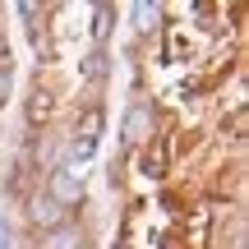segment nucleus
<instances>
[{"instance_id": "1", "label": "nucleus", "mask_w": 249, "mask_h": 249, "mask_svg": "<svg viewBox=\"0 0 249 249\" xmlns=\"http://www.w3.org/2000/svg\"><path fill=\"white\" fill-rule=\"evenodd\" d=\"M152 129H157V111H152V102H129V111H124V143L129 148H143V143L152 139Z\"/></svg>"}, {"instance_id": "2", "label": "nucleus", "mask_w": 249, "mask_h": 249, "mask_svg": "<svg viewBox=\"0 0 249 249\" xmlns=\"http://www.w3.org/2000/svg\"><path fill=\"white\" fill-rule=\"evenodd\" d=\"M97 139H102V111H97V107H88V111H83V120L74 124L70 157H74V161H88L92 152H97Z\"/></svg>"}, {"instance_id": "3", "label": "nucleus", "mask_w": 249, "mask_h": 249, "mask_svg": "<svg viewBox=\"0 0 249 249\" xmlns=\"http://www.w3.org/2000/svg\"><path fill=\"white\" fill-rule=\"evenodd\" d=\"M46 198H51V203H60L65 213H70V208H74V203H79V198H83V180L74 176L70 166L51 171V189H46Z\"/></svg>"}, {"instance_id": "4", "label": "nucleus", "mask_w": 249, "mask_h": 249, "mask_svg": "<svg viewBox=\"0 0 249 249\" xmlns=\"http://www.w3.org/2000/svg\"><path fill=\"white\" fill-rule=\"evenodd\" d=\"M28 222H33V226H42V231H51V226L70 222V217H65V208H60V203H51L46 194H37L33 203H28Z\"/></svg>"}, {"instance_id": "5", "label": "nucleus", "mask_w": 249, "mask_h": 249, "mask_svg": "<svg viewBox=\"0 0 249 249\" xmlns=\"http://www.w3.org/2000/svg\"><path fill=\"white\" fill-rule=\"evenodd\" d=\"M42 249H88L83 245V226L60 222V226H51V231H42Z\"/></svg>"}, {"instance_id": "6", "label": "nucleus", "mask_w": 249, "mask_h": 249, "mask_svg": "<svg viewBox=\"0 0 249 249\" xmlns=\"http://www.w3.org/2000/svg\"><path fill=\"white\" fill-rule=\"evenodd\" d=\"M143 176H148V180H161V176H166V143H161V139H148V143H143Z\"/></svg>"}, {"instance_id": "7", "label": "nucleus", "mask_w": 249, "mask_h": 249, "mask_svg": "<svg viewBox=\"0 0 249 249\" xmlns=\"http://www.w3.org/2000/svg\"><path fill=\"white\" fill-rule=\"evenodd\" d=\"M51 107H55V97H51V92L42 88V83H37V88L28 92V107H23V116H28V124H42L46 116H51Z\"/></svg>"}, {"instance_id": "8", "label": "nucleus", "mask_w": 249, "mask_h": 249, "mask_svg": "<svg viewBox=\"0 0 249 249\" xmlns=\"http://www.w3.org/2000/svg\"><path fill=\"white\" fill-rule=\"evenodd\" d=\"M107 70H111V60H107V51H102V46H92V51L83 55V65H79L83 83H102V79H107Z\"/></svg>"}, {"instance_id": "9", "label": "nucleus", "mask_w": 249, "mask_h": 249, "mask_svg": "<svg viewBox=\"0 0 249 249\" xmlns=\"http://www.w3.org/2000/svg\"><path fill=\"white\" fill-rule=\"evenodd\" d=\"M111 18H116V9H111V5H92V42H97L102 51H107V37H111V28H116Z\"/></svg>"}, {"instance_id": "10", "label": "nucleus", "mask_w": 249, "mask_h": 249, "mask_svg": "<svg viewBox=\"0 0 249 249\" xmlns=\"http://www.w3.org/2000/svg\"><path fill=\"white\" fill-rule=\"evenodd\" d=\"M157 14H161L157 5H134V18H139V28H152V23H157Z\"/></svg>"}, {"instance_id": "11", "label": "nucleus", "mask_w": 249, "mask_h": 249, "mask_svg": "<svg viewBox=\"0 0 249 249\" xmlns=\"http://www.w3.org/2000/svg\"><path fill=\"white\" fill-rule=\"evenodd\" d=\"M245 124H249V111L235 107V111H231V139H245Z\"/></svg>"}, {"instance_id": "12", "label": "nucleus", "mask_w": 249, "mask_h": 249, "mask_svg": "<svg viewBox=\"0 0 249 249\" xmlns=\"http://www.w3.org/2000/svg\"><path fill=\"white\" fill-rule=\"evenodd\" d=\"M9 88H14V70H9V60H5V65H0V107H5Z\"/></svg>"}]
</instances>
